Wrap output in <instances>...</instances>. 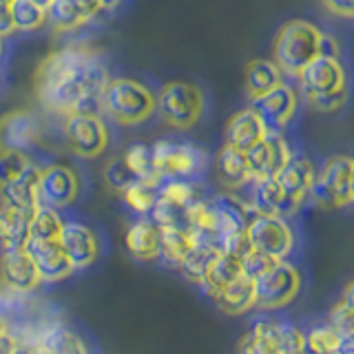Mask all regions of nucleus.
Returning a JSON list of instances; mask_svg holds the SVG:
<instances>
[{
	"label": "nucleus",
	"mask_w": 354,
	"mask_h": 354,
	"mask_svg": "<svg viewBox=\"0 0 354 354\" xmlns=\"http://www.w3.org/2000/svg\"><path fill=\"white\" fill-rule=\"evenodd\" d=\"M109 82V71L100 51L86 44H69L42 58L33 73V91L44 111L69 115L95 111Z\"/></svg>",
	"instance_id": "f257e3e1"
},
{
	"label": "nucleus",
	"mask_w": 354,
	"mask_h": 354,
	"mask_svg": "<svg viewBox=\"0 0 354 354\" xmlns=\"http://www.w3.org/2000/svg\"><path fill=\"white\" fill-rule=\"evenodd\" d=\"M100 106L120 127H138L147 122L155 109L158 97L151 88L133 77H109L100 95Z\"/></svg>",
	"instance_id": "f03ea898"
},
{
	"label": "nucleus",
	"mask_w": 354,
	"mask_h": 354,
	"mask_svg": "<svg viewBox=\"0 0 354 354\" xmlns=\"http://www.w3.org/2000/svg\"><path fill=\"white\" fill-rule=\"evenodd\" d=\"M321 38H324V31L313 22L288 20L274 38L272 51L277 66L290 75H299L304 66L319 55Z\"/></svg>",
	"instance_id": "7ed1b4c3"
},
{
	"label": "nucleus",
	"mask_w": 354,
	"mask_h": 354,
	"mask_svg": "<svg viewBox=\"0 0 354 354\" xmlns=\"http://www.w3.org/2000/svg\"><path fill=\"white\" fill-rule=\"evenodd\" d=\"M155 97H158L155 111H160L166 124L177 131L193 129L204 113V93L193 82H166Z\"/></svg>",
	"instance_id": "20e7f679"
},
{
	"label": "nucleus",
	"mask_w": 354,
	"mask_h": 354,
	"mask_svg": "<svg viewBox=\"0 0 354 354\" xmlns=\"http://www.w3.org/2000/svg\"><path fill=\"white\" fill-rule=\"evenodd\" d=\"M64 140L82 160H95L109 149V127L95 111H75L64 115Z\"/></svg>",
	"instance_id": "39448f33"
},
{
	"label": "nucleus",
	"mask_w": 354,
	"mask_h": 354,
	"mask_svg": "<svg viewBox=\"0 0 354 354\" xmlns=\"http://www.w3.org/2000/svg\"><path fill=\"white\" fill-rule=\"evenodd\" d=\"M153 169L162 180H191L197 173H202L206 164V155L182 142L160 140L151 147Z\"/></svg>",
	"instance_id": "423d86ee"
},
{
	"label": "nucleus",
	"mask_w": 354,
	"mask_h": 354,
	"mask_svg": "<svg viewBox=\"0 0 354 354\" xmlns=\"http://www.w3.org/2000/svg\"><path fill=\"white\" fill-rule=\"evenodd\" d=\"M257 306L261 310H279L290 306L301 290V272L290 261H277L272 268L254 279Z\"/></svg>",
	"instance_id": "0eeeda50"
},
{
	"label": "nucleus",
	"mask_w": 354,
	"mask_h": 354,
	"mask_svg": "<svg viewBox=\"0 0 354 354\" xmlns=\"http://www.w3.org/2000/svg\"><path fill=\"white\" fill-rule=\"evenodd\" d=\"M350 177H352V158L339 155L332 158L310 188L315 204L321 208H343L350 204Z\"/></svg>",
	"instance_id": "6e6552de"
},
{
	"label": "nucleus",
	"mask_w": 354,
	"mask_h": 354,
	"mask_svg": "<svg viewBox=\"0 0 354 354\" xmlns=\"http://www.w3.org/2000/svg\"><path fill=\"white\" fill-rule=\"evenodd\" d=\"M246 232L254 250H261L274 259H286L295 248V232L286 217L279 215H252Z\"/></svg>",
	"instance_id": "1a4fd4ad"
},
{
	"label": "nucleus",
	"mask_w": 354,
	"mask_h": 354,
	"mask_svg": "<svg viewBox=\"0 0 354 354\" xmlns=\"http://www.w3.org/2000/svg\"><path fill=\"white\" fill-rule=\"evenodd\" d=\"M80 195V177L66 164H47L40 169L38 199L40 206L66 208Z\"/></svg>",
	"instance_id": "9d476101"
},
{
	"label": "nucleus",
	"mask_w": 354,
	"mask_h": 354,
	"mask_svg": "<svg viewBox=\"0 0 354 354\" xmlns=\"http://www.w3.org/2000/svg\"><path fill=\"white\" fill-rule=\"evenodd\" d=\"M290 147L283 138L281 131H266V136L252 144L246 151L248 169L252 180H266V177H274L283 169V164L290 160Z\"/></svg>",
	"instance_id": "9b49d317"
},
{
	"label": "nucleus",
	"mask_w": 354,
	"mask_h": 354,
	"mask_svg": "<svg viewBox=\"0 0 354 354\" xmlns=\"http://www.w3.org/2000/svg\"><path fill=\"white\" fill-rule=\"evenodd\" d=\"M301 82V93L306 100L319 95H328L346 88V71L339 58H328V55H317L313 62H308L301 73L297 75Z\"/></svg>",
	"instance_id": "f8f14e48"
},
{
	"label": "nucleus",
	"mask_w": 354,
	"mask_h": 354,
	"mask_svg": "<svg viewBox=\"0 0 354 354\" xmlns=\"http://www.w3.org/2000/svg\"><path fill=\"white\" fill-rule=\"evenodd\" d=\"M42 277L36 263L27 254L25 248L18 250H3L0 254V288L16 295L36 292L42 286Z\"/></svg>",
	"instance_id": "ddd939ff"
},
{
	"label": "nucleus",
	"mask_w": 354,
	"mask_h": 354,
	"mask_svg": "<svg viewBox=\"0 0 354 354\" xmlns=\"http://www.w3.org/2000/svg\"><path fill=\"white\" fill-rule=\"evenodd\" d=\"M40 140V122L25 109L9 111L0 118V151L29 153Z\"/></svg>",
	"instance_id": "4468645a"
},
{
	"label": "nucleus",
	"mask_w": 354,
	"mask_h": 354,
	"mask_svg": "<svg viewBox=\"0 0 354 354\" xmlns=\"http://www.w3.org/2000/svg\"><path fill=\"white\" fill-rule=\"evenodd\" d=\"M299 95L290 86L281 82L279 86H274L272 91L263 93L259 97H252L250 109L257 111V115L263 120V124L268 131H281L288 122H290L297 113Z\"/></svg>",
	"instance_id": "2eb2a0df"
},
{
	"label": "nucleus",
	"mask_w": 354,
	"mask_h": 354,
	"mask_svg": "<svg viewBox=\"0 0 354 354\" xmlns=\"http://www.w3.org/2000/svg\"><path fill=\"white\" fill-rule=\"evenodd\" d=\"M60 246L69 257L73 270H86L100 257V239L93 228L82 221H64L60 232Z\"/></svg>",
	"instance_id": "dca6fc26"
},
{
	"label": "nucleus",
	"mask_w": 354,
	"mask_h": 354,
	"mask_svg": "<svg viewBox=\"0 0 354 354\" xmlns=\"http://www.w3.org/2000/svg\"><path fill=\"white\" fill-rule=\"evenodd\" d=\"M27 254L36 263V268L42 277L44 283H55L66 279L73 272V266L69 261V257L64 254L60 239H36L29 237V241L25 243Z\"/></svg>",
	"instance_id": "f3484780"
},
{
	"label": "nucleus",
	"mask_w": 354,
	"mask_h": 354,
	"mask_svg": "<svg viewBox=\"0 0 354 354\" xmlns=\"http://www.w3.org/2000/svg\"><path fill=\"white\" fill-rule=\"evenodd\" d=\"M274 180L279 182L288 202H290V206L297 213V208L306 202V197L310 195V188H313L317 180V169L306 155L292 153L290 160L283 164V169L274 175Z\"/></svg>",
	"instance_id": "a211bd4d"
},
{
	"label": "nucleus",
	"mask_w": 354,
	"mask_h": 354,
	"mask_svg": "<svg viewBox=\"0 0 354 354\" xmlns=\"http://www.w3.org/2000/svg\"><path fill=\"white\" fill-rule=\"evenodd\" d=\"M102 14L97 0H51L47 7V25L55 31H73Z\"/></svg>",
	"instance_id": "6ab92c4d"
},
{
	"label": "nucleus",
	"mask_w": 354,
	"mask_h": 354,
	"mask_svg": "<svg viewBox=\"0 0 354 354\" xmlns=\"http://www.w3.org/2000/svg\"><path fill=\"white\" fill-rule=\"evenodd\" d=\"M29 343L49 350L51 354H88L84 339L64 324H60V321L42 324L33 332V339Z\"/></svg>",
	"instance_id": "aec40b11"
},
{
	"label": "nucleus",
	"mask_w": 354,
	"mask_h": 354,
	"mask_svg": "<svg viewBox=\"0 0 354 354\" xmlns=\"http://www.w3.org/2000/svg\"><path fill=\"white\" fill-rule=\"evenodd\" d=\"M266 131L268 129H266L263 120L257 115V111L248 106L243 111H237V113L228 120L226 131H224V140L228 147L246 153L252 144H257L266 136Z\"/></svg>",
	"instance_id": "412c9836"
},
{
	"label": "nucleus",
	"mask_w": 354,
	"mask_h": 354,
	"mask_svg": "<svg viewBox=\"0 0 354 354\" xmlns=\"http://www.w3.org/2000/svg\"><path fill=\"white\" fill-rule=\"evenodd\" d=\"M250 208L254 215H279L288 217L295 213V208L288 202L283 188L274 177H266V180H252L250 191Z\"/></svg>",
	"instance_id": "4be33fe9"
},
{
	"label": "nucleus",
	"mask_w": 354,
	"mask_h": 354,
	"mask_svg": "<svg viewBox=\"0 0 354 354\" xmlns=\"http://www.w3.org/2000/svg\"><path fill=\"white\" fill-rule=\"evenodd\" d=\"M38 182H40V166H36V164L31 162L25 169V173L18 177V180L9 182L5 186H0V202L36 213V210L40 208Z\"/></svg>",
	"instance_id": "5701e85b"
},
{
	"label": "nucleus",
	"mask_w": 354,
	"mask_h": 354,
	"mask_svg": "<svg viewBox=\"0 0 354 354\" xmlns=\"http://www.w3.org/2000/svg\"><path fill=\"white\" fill-rule=\"evenodd\" d=\"M31 219H33L31 210L0 202V248L3 250L25 248V243L29 241Z\"/></svg>",
	"instance_id": "b1692460"
},
{
	"label": "nucleus",
	"mask_w": 354,
	"mask_h": 354,
	"mask_svg": "<svg viewBox=\"0 0 354 354\" xmlns=\"http://www.w3.org/2000/svg\"><path fill=\"white\" fill-rule=\"evenodd\" d=\"M124 246L138 261H155L160 257V226L153 219H138L124 232Z\"/></svg>",
	"instance_id": "393cba45"
},
{
	"label": "nucleus",
	"mask_w": 354,
	"mask_h": 354,
	"mask_svg": "<svg viewBox=\"0 0 354 354\" xmlns=\"http://www.w3.org/2000/svg\"><path fill=\"white\" fill-rule=\"evenodd\" d=\"M213 301L217 304V308L224 315L230 317H241L246 315L248 310H252L257 306V290H254V279L241 274L239 279H235L232 283H228L224 290H219Z\"/></svg>",
	"instance_id": "a878e982"
},
{
	"label": "nucleus",
	"mask_w": 354,
	"mask_h": 354,
	"mask_svg": "<svg viewBox=\"0 0 354 354\" xmlns=\"http://www.w3.org/2000/svg\"><path fill=\"white\" fill-rule=\"evenodd\" d=\"M195 248V237L186 226H160V257L166 266L180 268Z\"/></svg>",
	"instance_id": "bb28decb"
},
{
	"label": "nucleus",
	"mask_w": 354,
	"mask_h": 354,
	"mask_svg": "<svg viewBox=\"0 0 354 354\" xmlns=\"http://www.w3.org/2000/svg\"><path fill=\"white\" fill-rule=\"evenodd\" d=\"M215 169H217V177L221 180V184L228 186V188H241L248 182H252L246 153L232 149V147H228V144H224L221 151L217 153Z\"/></svg>",
	"instance_id": "cd10ccee"
},
{
	"label": "nucleus",
	"mask_w": 354,
	"mask_h": 354,
	"mask_svg": "<svg viewBox=\"0 0 354 354\" xmlns=\"http://www.w3.org/2000/svg\"><path fill=\"white\" fill-rule=\"evenodd\" d=\"M237 350L239 354H279V321H254Z\"/></svg>",
	"instance_id": "c85d7f7f"
},
{
	"label": "nucleus",
	"mask_w": 354,
	"mask_h": 354,
	"mask_svg": "<svg viewBox=\"0 0 354 354\" xmlns=\"http://www.w3.org/2000/svg\"><path fill=\"white\" fill-rule=\"evenodd\" d=\"M241 274H243L241 272V257H235V254H230V252H219L215 257V261L210 263V268L204 274L199 288L213 299L219 290H224L228 283L239 279Z\"/></svg>",
	"instance_id": "c756f323"
},
{
	"label": "nucleus",
	"mask_w": 354,
	"mask_h": 354,
	"mask_svg": "<svg viewBox=\"0 0 354 354\" xmlns=\"http://www.w3.org/2000/svg\"><path fill=\"white\" fill-rule=\"evenodd\" d=\"M204 199L202 186L191 180H162L158 186V202L171 206L186 215V208Z\"/></svg>",
	"instance_id": "7c9ffc66"
},
{
	"label": "nucleus",
	"mask_w": 354,
	"mask_h": 354,
	"mask_svg": "<svg viewBox=\"0 0 354 354\" xmlns=\"http://www.w3.org/2000/svg\"><path fill=\"white\" fill-rule=\"evenodd\" d=\"M283 82V71L277 66L274 60H252L246 69V91L252 97H259L263 93L272 91L274 86Z\"/></svg>",
	"instance_id": "2f4dec72"
},
{
	"label": "nucleus",
	"mask_w": 354,
	"mask_h": 354,
	"mask_svg": "<svg viewBox=\"0 0 354 354\" xmlns=\"http://www.w3.org/2000/svg\"><path fill=\"white\" fill-rule=\"evenodd\" d=\"M14 31H38L47 25V7L36 0H9Z\"/></svg>",
	"instance_id": "473e14b6"
},
{
	"label": "nucleus",
	"mask_w": 354,
	"mask_h": 354,
	"mask_svg": "<svg viewBox=\"0 0 354 354\" xmlns=\"http://www.w3.org/2000/svg\"><path fill=\"white\" fill-rule=\"evenodd\" d=\"M162 182H153V180H133L120 195L133 213L149 215L155 202H158V186Z\"/></svg>",
	"instance_id": "72a5a7b5"
},
{
	"label": "nucleus",
	"mask_w": 354,
	"mask_h": 354,
	"mask_svg": "<svg viewBox=\"0 0 354 354\" xmlns=\"http://www.w3.org/2000/svg\"><path fill=\"white\" fill-rule=\"evenodd\" d=\"M219 246H215V243H195V248L188 252V257L182 261L180 270L182 274L186 277L191 283H202L204 274L208 272L210 263L215 261V257L219 254Z\"/></svg>",
	"instance_id": "f704fd0d"
},
{
	"label": "nucleus",
	"mask_w": 354,
	"mask_h": 354,
	"mask_svg": "<svg viewBox=\"0 0 354 354\" xmlns=\"http://www.w3.org/2000/svg\"><path fill=\"white\" fill-rule=\"evenodd\" d=\"M64 228V219L58 208L51 206H40L31 219L29 237L36 239H60V232Z\"/></svg>",
	"instance_id": "c9c22d12"
},
{
	"label": "nucleus",
	"mask_w": 354,
	"mask_h": 354,
	"mask_svg": "<svg viewBox=\"0 0 354 354\" xmlns=\"http://www.w3.org/2000/svg\"><path fill=\"white\" fill-rule=\"evenodd\" d=\"M129 171L136 175V180H153V182H162V177H158L153 169V155L151 147L147 144H131V147L122 153Z\"/></svg>",
	"instance_id": "e433bc0d"
},
{
	"label": "nucleus",
	"mask_w": 354,
	"mask_h": 354,
	"mask_svg": "<svg viewBox=\"0 0 354 354\" xmlns=\"http://www.w3.org/2000/svg\"><path fill=\"white\" fill-rule=\"evenodd\" d=\"M343 337L330 324L315 326L306 335V354H337Z\"/></svg>",
	"instance_id": "4c0bfd02"
},
{
	"label": "nucleus",
	"mask_w": 354,
	"mask_h": 354,
	"mask_svg": "<svg viewBox=\"0 0 354 354\" xmlns=\"http://www.w3.org/2000/svg\"><path fill=\"white\" fill-rule=\"evenodd\" d=\"M31 164L29 153L20 151H0V186L18 180L25 173V169Z\"/></svg>",
	"instance_id": "58836bf2"
},
{
	"label": "nucleus",
	"mask_w": 354,
	"mask_h": 354,
	"mask_svg": "<svg viewBox=\"0 0 354 354\" xmlns=\"http://www.w3.org/2000/svg\"><path fill=\"white\" fill-rule=\"evenodd\" d=\"M277 261H281V259H274V257H270V254H266L261 250L250 248L241 257V272L246 277H250V279H259V277L268 272Z\"/></svg>",
	"instance_id": "ea45409f"
},
{
	"label": "nucleus",
	"mask_w": 354,
	"mask_h": 354,
	"mask_svg": "<svg viewBox=\"0 0 354 354\" xmlns=\"http://www.w3.org/2000/svg\"><path fill=\"white\" fill-rule=\"evenodd\" d=\"M279 354H306V332L279 321Z\"/></svg>",
	"instance_id": "a19ab883"
},
{
	"label": "nucleus",
	"mask_w": 354,
	"mask_h": 354,
	"mask_svg": "<svg viewBox=\"0 0 354 354\" xmlns=\"http://www.w3.org/2000/svg\"><path fill=\"white\" fill-rule=\"evenodd\" d=\"M136 180V175H133L131 171H129V166H127V162H124V158H113L111 160L106 166H104V182L113 188V191H118V193H122L124 188Z\"/></svg>",
	"instance_id": "79ce46f5"
},
{
	"label": "nucleus",
	"mask_w": 354,
	"mask_h": 354,
	"mask_svg": "<svg viewBox=\"0 0 354 354\" xmlns=\"http://www.w3.org/2000/svg\"><path fill=\"white\" fill-rule=\"evenodd\" d=\"M328 324L335 328L339 335L346 339V337H352L354 335V310L348 308L346 304L339 301L330 308V313H328Z\"/></svg>",
	"instance_id": "37998d69"
},
{
	"label": "nucleus",
	"mask_w": 354,
	"mask_h": 354,
	"mask_svg": "<svg viewBox=\"0 0 354 354\" xmlns=\"http://www.w3.org/2000/svg\"><path fill=\"white\" fill-rule=\"evenodd\" d=\"M346 100H348V91L341 88V91H335V93L313 97V100H308V102L317 111H321V113H335V111H339L343 104H346Z\"/></svg>",
	"instance_id": "c03bdc74"
},
{
	"label": "nucleus",
	"mask_w": 354,
	"mask_h": 354,
	"mask_svg": "<svg viewBox=\"0 0 354 354\" xmlns=\"http://www.w3.org/2000/svg\"><path fill=\"white\" fill-rule=\"evenodd\" d=\"M321 3H324L332 14L354 18V0H321Z\"/></svg>",
	"instance_id": "a18cd8bd"
},
{
	"label": "nucleus",
	"mask_w": 354,
	"mask_h": 354,
	"mask_svg": "<svg viewBox=\"0 0 354 354\" xmlns=\"http://www.w3.org/2000/svg\"><path fill=\"white\" fill-rule=\"evenodd\" d=\"M14 33V22H11L9 0H0V36Z\"/></svg>",
	"instance_id": "49530a36"
},
{
	"label": "nucleus",
	"mask_w": 354,
	"mask_h": 354,
	"mask_svg": "<svg viewBox=\"0 0 354 354\" xmlns=\"http://www.w3.org/2000/svg\"><path fill=\"white\" fill-rule=\"evenodd\" d=\"M20 343V337L16 335L14 330H5L3 335H0V354H11L16 350V346Z\"/></svg>",
	"instance_id": "de8ad7c7"
},
{
	"label": "nucleus",
	"mask_w": 354,
	"mask_h": 354,
	"mask_svg": "<svg viewBox=\"0 0 354 354\" xmlns=\"http://www.w3.org/2000/svg\"><path fill=\"white\" fill-rule=\"evenodd\" d=\"M319 55H328V58H339V47H337V42L332 40L330 36H326V33H324V38H321Z\"/></svg>",
	"instance_id": "09e8293b"
},
{
	"label": "nucleus",
	"mask_w": 354,
	"mask_h": 354,
	"mask_svg": "<svg viewBox=\"0 0 354 354\" xmlns=\"http://www.w3.org/2000/svg\"><path fill=\"white\" fill-rule=\"evenodd\" d=\"M341 301L346 304L348 308L354 310V281L346 283V288H343V292H341Z\"/></svg>",
	"instance_id": "8fccbe9b"
},
{
	"label": "nucleus",
	"mask_w": 354,
	"mask_h": 354,
	"mask_svg": "<svg viewBox=\"0 0 354 354\" xmlns=\"http://www.w3.org/2000/svg\"><path fill=\"white\" fill-rule=\"evenodd\" d=\"M339 354H354V335L352 337H346V339L341 341Z\"/></svg>",
	"instance_id": "3c124183"
},
{
	"label": "nucleus",
	"mask_w": 354,
	"mask_h": 354,
	"mask_svg": "<svg viewBox=\"0 0 354 354\" xmlns=\"http://www.w3.org/2000/svg\"><path fill=\"white\" fill-rule=\"evenodd\" d=\"M11 354H36V350H33V346H31L29 341H22V339H20V343H18L16 350L11 352Z\"/></svg>",
	"instance_id": "603ef678"
},
{
	"label": "nucleus",
	"mask_w": 354,
	"mask_h": 354,
	"mask_svg": "<svg viewBox=\"0 0 354 354\" xmlns=\"http://www.w3.org/2000/svg\"><path fill=\"white\" fill-rule=\"evenodd\" d=\"M97 3H100V7H102V11H113L120 7L122 0H97Z\"/></svg>",
	"instance_id": "864d4df0"
},
{
	"label": "nucleus",
	"mask_w": 354,
	"mask_h": 354,
	"mask_svg": "<svg viewBox=\"0 0 354 354\" xmlns=\"http://www.w3.org/2000/svg\"><path fill=\"white\" fill-rule=\"evenodd\" d=\"M350 204H354V160H352V177H350Z\"/></svg>",
	"instance_id": "5fc2aeb1"
},
{
	"label": "nucleus",
	"mask_w": 354,
	"mask_h": 354,
	"mask_svg": "<svg viewBox=\"0 0 354 354\" xmlns=\"http://www.w3.org/2000/svg\"><path fill=\"white\" fill-rule=\"evenodd\" d=\"M5 330H9V321L5 317H0V335H3Z\"/></svg>",
	"instance_id": "6e6d98bb"
},
{
	"label": "nucleus",
	"mask_w": 354,
	"mask_h": 354,
	"mask_svg": "<svg viewBox=\"0 0 354 354\" xmlns=\"http://www.w3.org/2000/svg\"><path fill=\"white\" fill-rule=\"evenodd\" d=\"M33 346V343H31ZM33 350H36V354H51L49 350H44V348H40V346H33Z\"/></svg>",
	"instance_id": "4d7b16f0"
},
{
	"label": "nucleus",
	"mask_w": 354,
	"mask_h": 354,
	"mask_svg": "<svg viewBox=\"0 0 354 354\" xmlns=\"http://www.w3.org/2000/svg\"><path fill=\"white\" fill-rule=\"evenodd\" d=\"M36 3H40L42 7H49V5H51V0H36Z\"/></svg>",
	"instance_id": "13d9d810"
},
{
	"label": "nucleus",
	"mask_w": 354,
	"mask_h": 354,
	"mask_svg": "<svg viewBox=\"0 0 354 354\" xmlns=\"http://www.w3.org/2000/svg\"><path fill=\"white\" fill-rule=\"evenodd\" d=\"M0 55H3V36H0Z\"/></svg>",
	"instance_id": "bf43d9fd"
},
{
	"label": "nucleus",
	"mask_w": 354,
	"mask_h": 354,
	"mask_svg": "<svg viewBox=\"0 0 354 354\" xmlns=\"http://www.w3.org/2000/svg\"><path fill=\"white\" fill-rule=\"evenodd\" d=\"M337 354H339V352H337Z\"/></svg>",
	"instance_id": "052dcab7"
}]
</instances>
